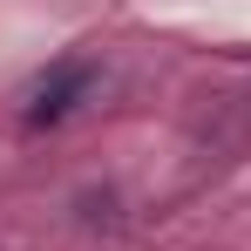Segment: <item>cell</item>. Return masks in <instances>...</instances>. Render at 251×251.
<instances>
[{"instance_id": "6da1fadb", "label": "cell", "mask_w": 251, "mask_h": 251, "mask_svg": "<svg viewBox=\"0 0 251 251\" xmlns=\"http://www.w3.org/2000/svg\"><path fill=\"white\" fill-rule=\"evenodd\" d=\"M88 82H95V68H82V61H68V68H54V82H41V95H34V123H54V116H68L75 109V95H88Z\"/></svg>"}]
</instances>
